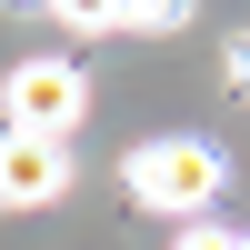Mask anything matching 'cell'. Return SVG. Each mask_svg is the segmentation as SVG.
Masks as SVG:
<instances>
[{
  "mask_svg": "<svg viewBox=\"0 0 250 250\" xmlns=\"http://www.w3.org/2000/svg\"><path fill=\"white\" fill-rule=\"evenodd\" d=\"M120 180H130V200H150V210H210L220 200V150L210 140H140L130 160H120Z\"/></svg>",
  "mask_w": 250,
  "mask_h": 250,
  "instance_id": "6da1fadb",
  "label": "cell"
},
{
  "mask_svg": "<svg viewBox=\"0 0 250 250\" xmlns=\"http://www.w3.org/2000/svg\"><path fill=\"white\" fill-rule=\"evenodd\" d=\"M0 110H10L20 140H70V120L90 110V80H80L70 60H20V70L0 80Z\"/></svg>",
  "mask_w": 250,
  "mask_h": 250,
  "instance_id": "7a4b0ae2",
  "label": "cell"
},
{
  "mask_svg": "<svg viewBox=\"0 0 250 250\" xmlns=\"http://www.w3.org/2000/svg\"><path fill=\"white\" fill-rule=\"evenodd\" d=\"M60 190H70V150L0 130V200H10V210H40V200H60Z\"/></svg>",
  "mask_w": 250,
  "mask_h": 250,
  "instance_id": "3957f363",
  "label": "cell"
},
{
  "mask_svg": "<svg viewBox=\"0 0 250 250\" xmlns=\"http://www.w3.org/2000/svg\"><path fill=\"white\" fill-rule=\"evenodd\" d=\"M60 20H70V30H120V20H130V0H50Z\"/></svg>",
  "mask_w": 250,
  "mask_h": 250,
  "instance_id": "277c9868",
  "label": "cell"
},
{
  "mask_svg": "<svg viewBox=\"0 0 250 250\" xmlns=\"http://www.w3.org/2000/svg\"><path fill=\"white\" fill-rule=\"evenodd\" d=\"M180 250H240V240H220V230H190V240H180Z\"/></svg>",
  "mask_w": 250,
  "mask_h": 250,
  "instance_id": "5b68a950",
  "label": "cell"
},
{
  "mask_svg": "<svg viewBox=\"0 0 250 250\" xmlns=\"http://www.w3.org/2000/svg\"><path fill=\"white\" fill-rule=\"evenodd\" d=\"M240 80H250V40H240Z\"/></svg>",
  "mask_w": 250,
  "mask_h": 250,
  "instance_id": "8992f818",
  "label": "cell"
},
{
  "mask_svg": "<svg viewBox=\"0 0 250 250\" xmlns=\"http://www.w3.org/2000/svg\"><path fill=\"white\" fill-rule=\"evenodd\" d=\"M240 250H250V240H240Z\"/></svg>",
  "mask_w": 250,
  "mask_h": 250,
  "instance_id": "52a82bcc",
  "label": "cell"
}]
</instances>
